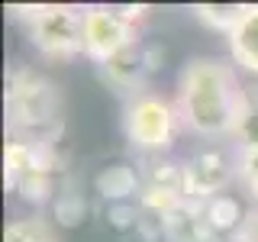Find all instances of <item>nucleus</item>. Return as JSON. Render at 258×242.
Returning a JSON list of instances; mask_svg holds the SVG:
<instances>
[{"mask_svg": "<svg viewBox=\"0 0 258 242\" xmlns=\"http://www.w3.org/2000/svg\"><path fill=\"white\" fill-rule=\"evenodd\" d=\"M245 84H239V75L223 58H194L177 75V97L174 107L181 116V126L194 136L216 139L232 136Z\"/></svg>", "mask_w": 258, "mask_h": 242, "instance_id": "obj_1", "label": "nucleus"}, {"mask_svg": "<svg viewBox=\"0 0 258 242\" xmlns=\"http://www.w3.org/2000/svg\"><path fill=\"white\" fill-rule=\"evenodd\" d=\"M123 129H126V139L136 149L158 152V149H168L174 142L177 129H181V116H177V107L168 103L165 97L139 91L126 100Z\"/></svg>", "mask_w": 258, "mask_h": 242, "instance_id": "obj_2", "label": "nucleus"}, {"mask_svg": "<svg viewBox=\"0 0 258 242\" xmlns=\"http://www.w3.org/2000/svg\"><path fill=\"white\" fill-rule=\"evenodd\" d=\"M29 39L42 55L71 58L84 52V10L68 4H42L29 10Z\"/></svg>", "mask_w": 258, "mask_h": 242, "instance_id": "obj_3", "label": "nucleus"}, {"mask_svg": "<svg viewBox=\"0 0 258 242\" xmlns=\"http://www.w3.org/2000/svg\"><path fill=\"white\" fill-rule=\"evenodd\" d=\"M129 42H136V23L119 7H84V55L91 62H110Z\"/></svg>", "mask_w": 258, "mask_h": 242, "instance_id": "obj_4", "label": "nucleus"}, {"mask_svg": "<svg viewBox=\"0 0 258 242\" xmlns=\"http://www.w3.org/2000/svg\"><path fill=\"white\" fill-rule=\"evenodd\" d=\"M55 87L36 75H20L10 87V113L16 123L36 129L55 119Z\"/></svg>", "mask_w": 258, "mask_h": 242, "instance_id": "obj_5", "label": "nucleus"}, {"mask_svg": "<svg viewBox=\"0 0 258 242\" xmlns=\"http://www.w3.org/2000/svg\"><path fill=\"white\" fill-rule=\"evenodd\" d=\"M7 184L20 188L23 197H32V191H45V165L39 158V149L29 142H10L4 152Z\"/></svg>", "mask_w": 258, "mask_h": 242, "instance_id": "obj_6", "label": "nucleus"}, {"mask_svg": "<svg viewBox=\"0 0 258 242\" xmlns=\"http://www.w3.org/2000/svg\"><path fill=\"white\" fill-rule=\"evenodd\" d=\"M149 68H152V65H149V55H145V48H142L139 39H136V42H129L123 52H116L110 62L100 65L103 78H107L110 84L123 87V91H136V94H139L142 81H145V75H149Z\"/></svg>", "mask_w": 258, "mask_h": 242, "instance_id": "obj_7", "label": "nucleus"}, {"mask_svg": "<svg viewBox=\"0 0 258 242\" xmlns=\"http://www.w3.org/2000/svg\"><path fill=\"white\" fill-rule=\"evenodd\" d=\"M229 42V55L239 68L258 75V4H248L242 20L236 23V29L226 36Z\"/></svg>", "mask_w": 258, "mask_h": 242, "instance_id": "obj_8", "label": "nucleus"}, {"mask_svg": "<svg viewBox=\"0 0 258 242\" xmlns=\"http://www.w3.org/2000/svg\"><path fill=\"white\" fill-rule=\"evenodd\" d=\"M232 139H236L239 152L258 149V84H245L242 107H239L236 126H232Z\"/></svg>", "mask_w": 258, "mask_h": 242, "instance_id": "obj_9", "label": "nucleus"}, {"mask_svg": "<svg viewBox=\"0 0 258 242\" xmlns=\"http://www.w3.org/2000/svg\"><path fill=\"white\" fill-rule=\"evenodd\" d=\"M245 7H248V4H194L190 13L197 16L204 26H210V29L226 32V36H229V32L236 29V23L242 20Z\"/></svg>", "mask_w": 258, "mask_h": 242, "instance_id": "obj_10", "label": "nucleus"}, {"mask_svg": "<svg viewBox=\"0 0 258 242\" xmlns=\"http://www.w3.org/2000/svg\"><path fill=\"white\" fill-rule=\"evenodd\" d=\"M4 242H58V232L45 216H20L7 223Z\"/></svg>", "mask_w": 258, "mask_h": 242, "instance_id": "obj_11", "label": "nucleus"}, {"mask_svg": "<svg viewBox=\"0 0 258 242\" xmlns=\"http://www.w3.org/2000/svg\"><path fill=\"white\" fill-rule=\"evenodd\" d=\"M236 177H239L242 188H245V194H252V200L258 204V149L239 152V158H236Z\"/></svg>", "mask_w": 258, "mask_h": 242, "instance_id": "obj_12", "label": "nucleus"}, {"mask_svg": "<svg viewBox=\"0 0 258 242\" xmlns=\"http://www.w3.org/2000/svg\"><path fill=\"white\" fill-rule=\"evenodd\" d=\"M236 242H258V210L242 216V223L236 226Z\"/></svg>", "mask_w": 258, "mask_h": 242, "instance_id": "obj_13", "label": "nucleus"}]
</instances>
